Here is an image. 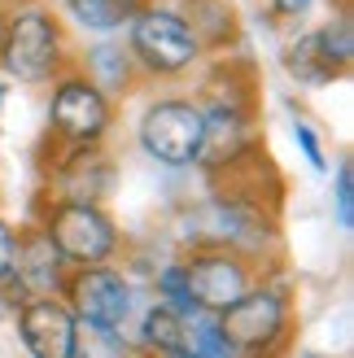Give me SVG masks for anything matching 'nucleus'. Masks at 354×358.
Masks as SVG:
<instances>
[{
    "label": "nucleus",
    "instance_id": "nucleus-20",
    "mask_svg": "<svg viewBox=\"0 0 354 358\" xmlns=\"http://www.w3.org/2000/svg\"><path fill=\"white\" fill-rule=\"evenodd\" d=\"M293 140H297V145H302V153H306V162H311L315 171H328V162H324V149H320V140H315V131L306 127L302 118L293 122Z\"/></svg>",
    "mask_w": 354,
    "mask_h": 358
},
{
    "label": "nucleus",
    "instance_id": "nucleus-11",
    "mask_svg": "<svg viewBox=\"0 0 354 358\" xmlns=\"http://www.w3.org/2000/svg\"><path fill=\"white\" fill-rule=\"evenodd\" d=\"M245 110L232 101H215L201 110V166H232L236 157H245Z\"/></svg>",
    "mask_w": 354,
    "mask_h": 358
},
{
    "label": "nucleus",
    "instance_id": "nucleus-22",
    "mask_svg": "<svg viewBox=\"0 0 354 358\" xmlns=\"http://www.w3.org/2000/svg\"><path fill=\"white\" fill-rule=\"evenodd\" d=\"M271 9H276L280 17H302V13L311 9V0H271Z\"/></svg>",
    "mask_w": 354,
    "mask_h": 358
},
{
    "label": "nucleus",
    "instance_id": "nucleus-2",
    "mask_svg": "<svg viewBox=\"0 0 354 358\" xmlns=\"http://www.w3.org/2000/svg\"><path fill=\"white\" fill-rule=\"evenodd\" d=\"M44 231H48V241L57 245V254L70 266L110 262L114 249H118V227L97 201H75V196H66L62 206L48 210Z\"/></svg>",
    "mask_w": 354,
    "mask_h": 358
},
{
    "label": "nucleus",
    "instance_id": "nucleus-17",
    "mask_svg": "<svg viewBox=\"0 0 354 358\" xmlns=\"http://www.w3.org/2000/svg\"><path fill=\"white\" fill-rule=\"evenodd\" d=\"M315 35H320L324 57L337 66V70H346L350 57H354V31H350V17H346V13H341V17H332V22H328L324 31H315Z\"/></svg>",
    "mask_w": 354,
    "mask_h": 358
},
{
    "label": "nucleus",
    "instance_id": "nucleus-4",
    "mask_svg": "<svg viewBox=\"0 0 354 358\" xmlns=\"http://www.w3.org/2000/svg\"><path fill=\"white\" fill-rule=\"evenodd\" d=\"M66 306L75 310L79 328H92L97 336H114L132 315V284L105 262L66 271Z\"/></svg>",
    "mask_w": 354,
    "mask_h": 358
},
{
    "label": "nucleus",
    "instance_id": "nucleus-1",
    "mask_svg": "<svg viewBox=\"0 0 354 358\" xmlns=\"http://www.w3.org/2000/svg\"><path fill=\"white\" fill-rule=\"evenodd\" d=\"M132 40H127V52L132 62H140L149 75H184V70L201 57V40L197 31L188 27L184 13L175 9H157V5H140L132 17Z\"/></svg>",
    "mask_w": 354,
    "mask_h": 358
},
{
    "label": "nucleus",
    "instance_id": "nucleus-8",
    "mask_svg": "<svg viewBox=\"0 0 354 358\" xmlns=\"http://www.w3.org/2000/svg\"><path fill=\"white\" fill-rule=\"evenodd\" d=\"M184 280H188V297L197 310L219 315L250 289V266H245L232 249H201L184 262Z\"/></svg>",
    "mask_w": 354,
    "mask_h": 358
},
{
    "label": "nucleus",
    "instance_id": "nucleus-13",
    "mask_svg": "<svg viewBox=\"0 0 354 358\" xmlns=\"http://www.w3.org/2000/svg\"><path fill=\"white\" fill-rule=\"evenodd\" d=\"M140 341H145V350H157V354H192L188 315L175 306H153L140 324Z\"/></svg>",
    "mask_w": 354,
    "mask_h": 358
},
{
    "label": "nucleus",
    "instance_id": "nucleus-14",
    "mask_svg": "<svg viewBox=\"0 0 354 358\" xmlns=\"http://www.w3.org/2000/svg\"><path fill=\"white\" fill-rule=\"evenodd\" d=\"M285 66H289V75H293L297 83H306V87H320V83H328V79H337V75H341V70L324 57L320 35H315V31H311V35H297V40L289 44Z\"/></svg>",
    "mask_w": 354,
    "mask_h": 358
},
{
    "label": "nucleus",
    "instance_id": "nucleus-3",
    "mask_svg": "<svg viewBox=\"0 0 354 358\" xmlns=\"http://www.w3.org/2000/svg\"><path fill=\"white\" fill-rule=\"evenodd\" d=\"M62 27L44 9H17L9 17L0 66L22 83H48L62 70Z\"/></svg>",
    "mask_w": 354,
    "mask_h": 358
},
{
    "label": "nucleus",
    "instance_id": "nucleus-5",
    "mask_svg": "<svg viewBox=\"0 0 354 358\" xmlns=\"http://www.w3.org/2000/svg\"><path fill=\"white\" fill-rule=\"evenodd\" d=\"M219 328L236 354H271L289 336V297L280 289H245L219 310Z\"/></svg>",
    "mask_w": 354,
    "mask_h": 358
},
{
    "label": "nucleus",
    "instance_id": "nucleus-6",
    "mask_svg": "<svg viewBox=\"0 0 354 358\" xmlns=\"http://www.w3.org/2000/svg\"><path fill=\"white\" fill-rule=\"evenodd\" d=\"M140 149L162 166H188L201 149V105L192 101H153L140 118Z\"/></svg>",
    "mask_w": 354,
    "mask_h": 358
},
{
    "label": "nucleus",
    "instance_id": "nucleus-18",
    "mask_svg": "<svg viewBox=\"0 0 354 358\" xmlns=\"http://www.w3.org/2000/svg\"><path fill=\"white\" fill-rule=\"evenodd\" d=\"M157 293H162V297H171L167 306H175V310H184V315H192V310H197V306H192V297H188L184 262H175V266H167V271L157 275Z\"/></svg>",
    "mask_w": 354,
    "mask_h": 358
},
{
    "label": "nucleus",
    "instance_id": "nucleus-25",
    "mask_svg": "<svg viewBox=\"0 0 354 358\" xmlns=\"http://www.w3.org/2000/svg\"><path fill=\"white\" fill-rule=\"evenodd\" d=\"M136 5H140V0H136Z\"/></svg>",
    "mask_w": 354,
    "mask_h": 358
},
{
    "label": "nucleus",
    "instance_id": "nucleus-19",
    "mask_svg": "<svg viewBox=\"0 0 354 358\" xmlns=\"http://www.w3.org/2000/svg\"><path fill=\"white\" fill-rule=\"evenodd\" d=\"M337 223L346 231L354 227V166L350 162L337 166Z\"/></svg>",
    "mask_w": 354,
    "mask_h": 358
},
{
    "label": "nucleus",
    "instance_id": "nucleus-7",
    "mask_svg": "<svg viewBox=\"0 0 354 358\" xmlns=\"http://www.w3.org/2000/svg\"><path fill=\"white\" fill-rule=\"evenodd\" d=\"M48 122L70 145H97V140L110 131V101H105V92L92 79L66 75V79L52 83Z\"/></svg>",
    "mask_w": 354,
    "mask_h": 358
},
{
    "label": "nucleus",
    "instance_id": "nucleus-24",
    "mask_svg": "<svg viewBox=\"0 0 354 358\" xmlns=\"http://www.w3.org/2000/svg\"><path fill=\"white\" fill-rule=\"evenodd\" d=\"M0 101H5V87H0Z\"/></svg>",
    "mask_w": 354,
    "mask_h": 358
},
{
    "label": "nucleus",
    "instance_id": "nucleus-23",
    "mask_svg": "<svg viewBox=\"0 0 354 358\" xmlns=\"http://www.w3.org/2000/svg\"><path fill=\"white\" fill-rule=\"evenodd\" d=\"M5 31H9V13H5V5H0V48H5Z\"/></svg>",
    "mask_w": 354,
    "mask_h": 358
},
{
    "label": "nucleus",
    "instance_id": "nucleus-10",
    "mask_svg": "<svg viewBox=\"0 0 354 358\" xmlns=\"http://www.w3.org/2000/svg\"><path fill=\"white\" fill-rule=\"evenodd\" d=\"M66 271H70V262L57 254V245L48 241L44 227H35V231H27V236H17V249H13V280L22 284L27 293H35V297L57 293L62 284H66Z\"/></svg>",
    "mask_w": 354,
    "mask_h": 358
},
{
    "label": "nucleus",
    "instance_id": "nucleus-21",
    "mask_svg": "<svg viewBox=\"0 0 354 358\" xmlns=\"http://www.w3.org/2000/svg\"><path fill=\"white\" fill-rule=\"evenodd\" d=\"M13 249H17V231L0 219V280H9L13 271Z\"/></svg>",
    "mask_w": 354,
    "mask_h": 358
},
{
    "label": "nucleus",
    "instance_id": "nucleus-16",
    "mask_svg": "<svg viewBox=\"0 0 354 358\" xmlns=\"http://www.w3.org/2000/svg\"><path fill=\"white\" fill-rule=\"evenodd\" d=\"M66 9L87 31H114V27L127 22L140 5H136V0H66Z\"/></svg>",
    "mask_w": 354,
    "mask_h": 358
},
{
    "label": "nucleus",
    "instance_id": "nucleus-9",
    "mask_svg": "<svg viewBox=\"0 0 354 358\" xmlns=\"http://www.w3.org/2000/svg\"><path fill=\"white\" fill-rule=\"evenodd\" d=\"M17 332H22V345L35 358H75L79 354V319L52 293L35 297V301H22Z\"/></svg>",
    "mask_w": 354,
    "mask_h": 358
},
{
    "label": "nucleus",
    "instance_id": "nucleus-12",
    "mask_svg": "<svg viewBox=\"0 0 354 358\" xmlns=\"http://www.w3.org/2000/svg\"><path fill=\"white\" fill-rule=\"evenodd\" d=\"M57 179H62V192L75 196V201H101L114 188V166L105 162V153H97V145H75Z\"/></svg>",
    "mask_w": 354,
    "mask_h": 358
},
{
    "label": "nucleus",
    "instance_id": "nucleus-15",
    "mask_svg": "<svg viewBox=\"0 0 354 358\" xmlns=\"http://www.w3.org/2000/svg\"><path fill=\"white\" fill-rule=\"evenodd\" d=\"M87 70H92V79L101 92H127L132 83V52L118 48V44H97L87 48Z\"/></svg>",
    "mask_w": 354,
    "mask_h": 358
}]
</instances>
